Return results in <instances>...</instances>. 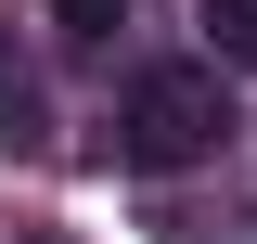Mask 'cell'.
<instances>
[{
    "instance_id": "obj_1",
    "label": "cell",
    "mask_w": 257,
    "mask_h": 244,
    "mask_svg": "<svg viewBox=\"0 0 257 244\" xmlns=\"http://www.w3.org/2000/svg\"><path fill=\"white\" fill-rule=\"evenodd\" d=\"M206 154H231V90H219V64H142L128 103H116V167L167 180V167H206Z\"/></svg>"
},
{
    "instance_id": "obj_2",
    "label": "cell",
    "mask_w": 257,
    "mask_h": 244,
    "mask_svg": "<svg viewBox=\"0 0 257 244\" xmlns=\"http://www.w3.org/2000/svg\"><path fill=\"white\" fill-rule=\"evenodd\" d=\"M52 154V103H39V64L13 52V13H0V167Z\"/></svg>"
},
{
    "instance_id": "obj_3",
    "label": "cell",
    "mask_w": 257,
    "mask_h": 244,
    "mask_svg": "<svg viewBox=\"0 0 257 244\" xmlns=\"http://www.w3.org/2000/svg\"><path fill=\"white\" fill-rule=\"evenodd\" d=\"M206 13V39H219V64H257V0H193Z\"/></svg>"
},
{
    "instance_id": "obj_4",
    "label": "cell",
    "mask_w": 257,
    "mask_h": 244,
    "mask_svg": "<svg viewBox=\"0 0 257 244\" xmlns=\"http://www.w3.org/2000/svg\"><path fill=\"white\" fill-rule=\"evenodd\" d=\"M52 26H64V39H77V52H103V39H116V26H128V0H52Z\"/></svg>"
},
{
    "instance_id": "obj_5",
    "label": "cell",
    "mask_w": 257,
    "mask_h": 244,
    "mask_svg": "<svg viewBox=\"0 0 257 244\" xmlns=\"http://www.w3.org/2000/svg\"><path fill=\"white\" fill-rule=\"evenodd\" d=\"M39 244H64V231H39Z\"/></svg>"
}]
</instances>
